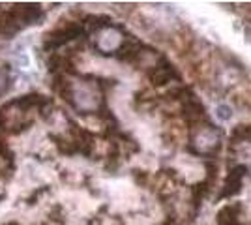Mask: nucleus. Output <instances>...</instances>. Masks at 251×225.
Masks as SVG:
<instances>
[{
	"mask_svg": "<svg viewBox=\"0 0 251 225\" xmlns=\"http://www.w3.org/2000/svg\"><path fill=\"white\" fill-rule=\"evenodd\" d=\"M83 34V25H79V23H70V25H66L62 28H56V30H52L47 38H45V42H43V47L45 49H54V47H60L64 43L72 42L75 38H79Z\"/></svg>",
	"mask_w": 251,
	"mask_h": 225,
	"instance_id": "nucleus-1",
	"label": "nucleus"
},
{
	"mask_svg": "<svg viewBox=\"0 0 251 225\" xmlns=\"http://www.w3.org/2000/svg\"><path fill=\"white\" fill-rule=\"evenodd\" d=\"M11 15L19 25H34L42 17V8L38 4H17L13 6Z\"/></svg>",
	"mask_w": 251,
	"mask_h": 225,
	"instance_id": "nucleus-2",
	"label": "nucleus"
},
{
	"mask_svg": "<svg viewBox=\"0 0 251 225\" xmlns=\"http://www.w3.org/2000/svg\"><path fill=\"white\" fill-rule=\"evenodd\" d=\"M246 167L244 165H238V167H234L232 171H230L229 178H227V182H225V190H223V197H230V195H234V193L240 192L242 188V180H244V175H246Z\"/></svg>",
	"mask_w": 251,
	"mask_h": 225,
	"instance_id": "nucleus-3",
	"label": "nucleus"
},
{
	"mask_svg": "<svg viewBox=\"0 0 251 225\" xmlns=\"http://www.w3.org/2000/svg\"><path fill=\"white\" fill-rule=\"evenodd\" d=\"M238 208L236 206H225L218 212V225H240L238 224Z\"/></svg>",
	"mask_w": 251,
	"mask_h": 225,
	"instance_id": "nucleus-4",
	"label": "nucleus"
},
{
	"mask_svg": "<svg viewBox=\"0 0 251 225\" xmlns=\"http://www.w3.org/2000/svg\"><path fill=\"white\" fill-rule=\"evenodd\" d=\"M175 75V70L173 66H161V68H156L152 74H150V79L154 85H165L171 81V77Z\"/></svg>",
	"mask_w": 251,
	"mask_h": 225,
	"instance_id": "nucleus-5",
	"label": "nucleus"
},
{
	"mask_svg": "<svg viewBox=\"0 0 251 225\" xmlns=\"http://www.w3.org/2000/svg\"><path fill=\"white\" fill-rule=\"evenodd\" d=\"M218 117H220L221 120H227V118L230 117V115H229V107H225V105H221V107L218 109Z\"/></svg>",
	"mask_w": 251,
	"mask_h": 225,
	"instance_id": "nucleus-6",
	"label": "nucleus"
},
{
	"mask_svg": "<svg viewBox=\"0 0 251 225\" xmlns=\"http://www.w3.org/2000/svg\"><path fill=\"white\" fill-rule=\"evenodd\" d=\"M6 77L0 74V94H4V90H6Z\"/></svg>",
	"mask_w": 251,
	"mask_h": 225,
	"instance_id": "nucleus-7",
	"label": "nucleus"
}]
</instances>
